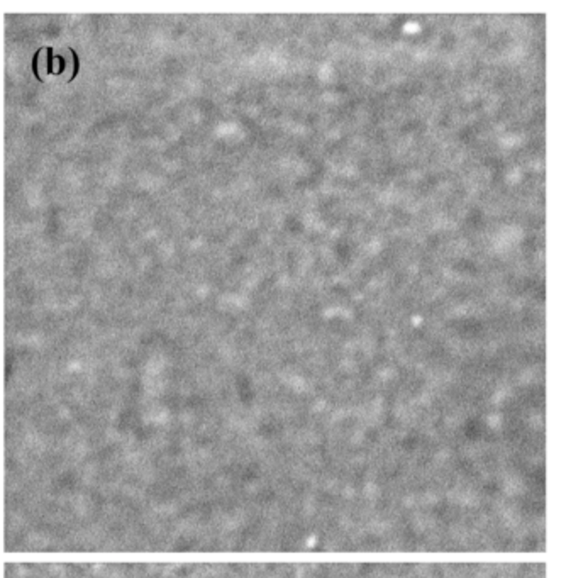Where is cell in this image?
I'll list each match as a JSON object with an SVG mask.
<instances>
[{
	"instance_id": "obj_1",
	"label": "cell",
	"mask_w": 566,
	"mask_h": 578,
	"mask_svg": "<svg viewBox=\"0 0 566 578\" xmlns=\"http://www.w3.org/2000/svg\"><path fill=\"white\" fill-rule=\"evenodd\" d=\"M37 80H51V78H62L70 82L78 71V59L71 50L56 51L53 48H43L35 55L32 62Z\"/></svg>"
}]
</instances>
